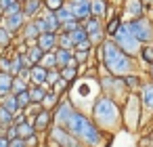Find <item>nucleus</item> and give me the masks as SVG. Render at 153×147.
I'll list each match as a JSON object with an SVG mask.
<instances>
[{
  "label": "nucleus",
  "instance_id": "obj_1",
  "mask_svg": "<svg viewBox=\"0 0 153 147\" xmlns=\"http://www.w3.org/2000/svg\"><path fill=\"white\" fill-rule=\"evenodd\" d=\"M63 128L67 132H71L76 139H82L88 145H99L101 143V132H99L97 124L92 120H88L86 116H82L80 111H71L69 118L65 120Z\"/></svg>",
  "mask_w": 153,
  "mask_h": 147
},
{
  "label": "nucleus",
  "instance_id": "obj_2",
  "mask_svg": "<svg viewBox=\"0 0 153 147\" xmlns=\"http://www.w3.org/2000/svg\"><path fill=\"white\" fill-rule=\"evenodd\" d=\"M92 113H94V120L99 124H105V126L117 124V118H120V109L113 103V99H109V97H101L94 103V111Z\"/></svg>",
  "mask_w": 153,
  "mask_h": 147
},
{
  "label": "nucleus",
  "instance_id": "obj_3",
  "mask_svg": "<svg viewBox=\"0 0 153 147\" xmlns=\"http://www.w3.org/2000/svg\"><path fill=\"white\" fill-rule=\"evenodd\" d=\"M113 36H115V40H113V42L120 46V51H122V53H126V55H130V57L138 55V51H140V42L130 34L128 23H120V25H117V30L113 32Z\"/></svg>",
  "mask_w": 153,
  "mask_h": 147
},
{
  "label": "nucleus",
  "instance_id": "obj_4",
  "mask_svg": "<svg viewBox=\"0 0 153 147\" xmlns=\"http://www.w3.org/2000/svg\"><path fill=\"white\" fill-rule=\"evenodd\" d=\"M128 30L130 34L138 40V42H151L153 40V25L149 23V19L145 17H136L128 23Z\"/></svg>",
  "mask_w": 153,
  "mask_h": 147
},
{
  "label": "nucleus",
  "instance_id": "obj_5",
  "mask_svg": "<svg viewBox=\"0 0 153 147\" xmlns=\"http://www.w3.org/2000/svg\"><path fill=\"white\" fill-rule=\"evenodd\" d=\"M51 139H53L57 145H61V147H80V141H78L71 132H67L63 126H55V128L51 130Z\"/></svg>",
  "mask_w": 153,
  "mask_h": 147
},
{
  "label": "nucleus",
  "instance_id": "obj_6",
  "mask_svg": "<svg viewBox=\"0 0 153 147\" xmlns=\"http://www.w3.org/2000/svg\"><path fill=\"white\" fill-rule=\"evenodd\" d=\"M23 23H25V17H23L21 11L19 13H11V15H2V19H0V25H2L4 30H9L11 34L19 32L23 28Z\"/></svg>",
  "mask_w": 153,
  "mask_h": 147
},
{
  "label": "nucleus",
  "instance_id": "obj_7",
  "mask_svg": "<svg viewBox=\"0 0 153 147\" xmlns=\"http://www.w3.org/2000/svg\"><path fill=\"white\" fill-rule=\"evenodd\" d=\"M107 69L111 72V76H122V78H124V76H128V72L132 69V57L124 53V55H122L115 63H111Z\"/></svg>",
  "mask_w": 153,
  "mask_h": 147
},
{
  "label": "nucleus",
  "instance_id": "obj_8",
  "mask_svg": "<svg viewBox=\"0 0 153 147\" xmlns=\"http://www.w3.org/2000/svg\"><path fill=\"white\" fill-rule=\"evenodd\" d=\"M122 55H124V53L120 51V46H117L113 40L103 42V61H105V65H107V67H109L111 63H115Z\"/></svg>",
  "mask_w": 153,
  "mask_h": 147
},
{
  "label": "nucleus",
  "instance_id": "obj_9",
  "mask_svg": "<svg viewBox=\"0 0 153 147\" xmlns=\"http://www.w3.org/2000/svg\"><path fill=\"white\" fill-rule=\"evenodd\" d=\"M76 19H86L90 15V0H71L67 7Z\"/></svg>",
  "mask_w": 153,
  "mask_h": 147
},
{
  "label": "nucleus",
  "instance_id": "obj_10",
  "mask_svg": "<svg viewBox=\"0 0 153 147\" xmlns=\"http://www.w3.org/2000/svg\"><path fill=\"white\" fill-rule=\"evenodd\" d=\"M55 42H57V36L53 32H42L38 38H36V46L42 49L44 53H51L55 49Z\"/></svg>",
  "mask_w": 153,
  "mask_h": 147
},
{
  "label": "nucleus",
  "instance_id": "obj_11",
  "mask_svg": "<svg viewBox=\"0 0 153 147\" xmlns=\"http://www.w3.org/2000/svg\"><path fill=\"white\" fill-rule=\"evenodd\" d=\"M55 59H57V65H61V67H76V65H78L76 57H74L71 51H67V49L55 51Z\"/></svg>",
  "mask_w": 153,
  "mask_h": 147
},
{
  "label": "nucleus",
  "instance_id": "obj_12",
  "mask_svg": "<svg viewBox=\"0 0 153 147\" xmlns=\"http://www.w3.org/2000/svg\"><path fill=\"white\" fill-rule=\"evenodd\" d=\"M30 122H32L34 130H44V128H48V124H51V111H48V109H40Z\"/></svg>",
  "mask_w": 153,
  "mask_h": 147
},
{
  "label": "nucleus",
  "instance_id": "obj_13",
  "mask_svg": "<svg viewBox=\"0 0 153 147\" xmlns=\"http://www.w3.org/2000/svg\"><path fill=\"white\" fill-rule=\"evenodd\" d=\"M40 7H42L40 0H23V2H21V13H23L25 19H34L38 15Z\"/></svg>",
  "mask_w": 153,
  "mask_h": 147
},
{
  "label": "nucleus",
  "instance_id": "obj_14",
  "mask_svg": "<svg viewBox=\"0 0 153 147\" xmlns=\"http://www.w3.org/2000/svg\"><path fill=\"white\" fill-rule=\"evenodd\" d=\"M21 34H23V40L32 46V44H36V38L40 36V32H38V28H36V23L34 21H25L23 23V28H21Z\"/></svg>",
  "mask_w": 153,
  "mask_h": 147
},
{
  "label": "nucleus",
  "instance_id": "obj_15",
  "mask_svg": "<svg viewBox=\"0 0 153 147\" xmlns=\"http://www.w3.org/2000/svg\"><path fill=\"white\" fill-rule=\"evenodd\" d=\"M46 72H48V69L42 67L40 63H38V65H32V67H30V82H32V84H38V86L44 84V82H46Z\"/></svg>",
  "mask_w": 153,
  "mask_h": 147
},
{
  "label": "nucleus",
  "instance_id": "obj_16",
  "mask_svg": "<svg viewBox=\"0 0 153 147\" xmlns=\"http://www.w3.org/2000/svg\"><path fill=\"white\" fill-rule=\"evenodd\" d=\"M71 111H74V107H71L69 103H65V101H63V103H57V113H55V122H57V126H63Z\"/></svg>",
  "mask_w": 153,
  "mask_h": 147
},
{
  "label": "nucleus",
  "instance_id": "obj_17",
  "mask_svg": "<svg viewBox=\"0 0 153 147\" xmlns=\"http://www.w3.org/2000/svg\"><path fill=\"white\" fill-rule=\"evenodd\" d=\"M0 105H2L7 111H11L13 116L21 111V109H19V105H17V99H15V95H13V93L4 95V97H0Z\"/></svg>",
  "mask_w": 153,
  "mask_h": 147
},
{
  "label": "nucleus",
  "instance_id": "obj_18",
  "mask_svg": "<svg viewBox=\"0 0 153 147\" xmlns=\"http://www.w3.org/2000/svg\"><path fill=\"white\" fill-rule=\"evenodd\" d=\"M27 93H30V101L32 103H40L42 99H44V95H46V88H44V84H32V86H27Z\"/></svg>",
  "mask_w": 153,
  "mask_h": 147
},
{
  "label": "nucleus",
  "instance_id": "obj_19",
  "mask_svg": "<svg viewBox=\"0 0 153 147\" xmlns=\"http://www.w3.org/2000/svg\"><path fill=\"white\" fill-rule=\"evenodd\" d=\"M42 21H44V32H53V34H57V30H61L59 19H57L55 13H51V11H48L46 17H42Z\"/></svg>",
  "mask_w": 153,
  "mask_h": 147
},
{
  "label": "nucleus",
  "instance_id": "obj_20",
  "mask_svg": "<svg viewBox=\"0 0 153 147\" xmlns=\"http://www.w3.org/2000/svg\"><path fill=\"white\" fill-rule=\"evenodd\" d=\"M15 128H17V137L19 139H27V137L36 134V130H34V126H32L30 120H23L21 124H15Z\"/></svg>",
  "mask_w": 153,
  "mask_h": 147
},
{
  "label": "nucleus",
  "instance_id": "obj_21",
  "mask_svg": "<svg viewBox=\"0 0 153 147\" xmlns=\"http://www.w3.org/2000/svg\"><path fill=\"white\" fill-rule=\"evenodd\" d=\"M42 55H44V51H42V49H38L36 44H32V46L25 51V57H27L30 65H38V63H40V59H42Z\"/></svg>",
  "mask_w": 153,
  "mask_h": 147
},
{
  "label": "nucleus",
  "instance_id": "obj_22",
  "mask_svg": "<svg viewBox=\"0 0 153 147\" xmlns=\"http://www.w3.org/2000/svg\"><path fill=\"white\" fill-rule=\"evenodd\" d=\"M0 9H2L4 15L19 13L21 11V2H17V0H0Z\"/></svg>",
  "mask_w": 153,
  "mask_h": 147
},
{
  "label": "nucleus",
  "instance_id": "obj_23",
  "mask_svg": "<svg viewBox=\"0 0 153 147\" xmlns=\"http://www.w3.org/2000/svg\"><path fill=\"white\" fill-rule=\"evenodd\" d=\"M11 84H13V76L0 72V97H4L11 93Z\"/></svg>",
  "mask_w": 153,
  "mask_h": 147
},
{
  "label": "nucleus",
  "instance_id": "obj_24",
  "mask_svg": "<svg viewBox=\"0 0 153 147\" xmlns=\"http://www.w3.org/2000/svg\"><path fill=\"white\" fill-rule=\"evenodd\" d=\"M143 103H145V109H153V84H145L143 86Z\"/></svg>",
  "mask_w": 153,
  "mask_h": 147
},
{
  "label": "nucleus",
  "instance_id": "obj_25",
  "mask_svg": "<svg viewBox=\"0 0 153 147\" xmlns=\"http://www.w3.org/2000/svg\"><path fill=\"white\" fill-rule=\"evenodd\" d=\"M23 69V53H15V57L11 59V76H17Z\"/></svg>",
  "mask_w": 153,
  "mask_h": 147
},
{
  "label": "nucleus",
  "instance_id": "obj_26",
  "mask_svg": "<svg viewBox=\"0 0 153 147\" xmlns=\"http://www.w3.org/2000/svg\"><path fill=\"white\" fill-rule=\"evenodd\" d=\"M90 13L103 17L107 13V2H105V0H90Z\"/></svg>",
  "mask_w": 153,
  "mask_h": 147
},
{
  "label": "nucleus",
  "instance_id": "obj_27",
  "mask_svg": "<svg viewBox=\"0 0 153 147\" xmlns=\"http://www.w3.org/2000/svg\"><path fill=\"white\" fill-rule=\"evenodd\" d=\"M55 17L59 19V23H65V21H71V19H76V17H74V13H71V11L65 7V4H63L61 9H57V11H55Z\"/></svg>",
  "mask_w": 153,
  "mask_h": 147
},
{
  "label": "nucleus",
  "instance_id": "obj_28",
  "mask_svg": "<svg viewBox=\"0 0 153 147\" xmlns=\"http://www.w3.org/2000/svg\"><path fill=\"white\" fill-rule=\"evenodd\" d=\"M40 65L46 67V69H55L57 67V59H55V53H44L42 59H40Z\"/></svg>",
  "mask_w": 153,
  "mask_h": 147
},
{
  "label": "nucleus",
  "instance_id": "obj_29",
  "mask_svg": "<svg viewBox=\"0 0 153 147\" xmlns=\"http://www.w3.org/2000/svg\"><path fill=\"white\" fill-rule=\"evenodd\" d=\"M40 103H42V109H48L51 111L53 107H57V93H46Z\"/></svg>",
  "mask_w": 153,
  "mask_h": 147
},
{
  "label": "nucleus",
  "instance_id": "obj_30",
  "mask_svg": "<svg viewBox=\"0 0 153 147\" xmlns=\"http://www.w3.org/2000/svg\"><path fill=\"white\" fill-rule=\"evenodd\" d=\"M11 124H13V113H11V111H7L2 105H0V128L4 130V128H7V126H11Z\"/></svg>",
  "mask_w": 153,
  "mask_h": 147
},
{
  "label": "nucleus",
  "instance_id": "obj_31",
  "mask_svg": "<svg viewBox=\"0 0 153 147\" xmlns=\"http://www.w3.org/2000/svg\"><path fill=\"white\" fill-rule=\"evenodd\" d=\"M21 90H27V82H25V80H21L19 76H13L11 93H13V95H17V93H21Z\"/></svg>",
  "mask_w": 153,
  "mask_h": 147
},
{
  "label": "nucleus",
  "instance_id": "obj_32",
  "mask_svg": "<svg viewBox=\"0 0 153 147\" xmlns=\"http://www.w3.org/2000/svg\"><path fill=\"white\" fill-rule=\"evenodd\" d=\"M69 36H71V40H74V46L78 44V42H82V40H86L88 38V34H86V30L84 28H76L74 32H67Z\"/></svg>",
  "mask_w": 153,
  "mask_h": 147
},
{
  "label": "nucleus",
  "instance_id": "obj_33",
  "mask_svg": "<svg viewBox=\"0 0 153 147\" xmlns=\"http://www.w3.org/2000/svg\"><path fill=\"white\" fill-rule=\"evenodd\" d=\"M15 99H17V105H19V109H25L32 101H30V93L27 90H21V93H17L15 95Z\"/></svg>",
  "mask_w": 153,
  "mask_h": 147
},
{
  "label": "nucleus",
  "instance_id": "obj_34",
  "mask_svg": "<svg viewBox=\"0 0 153 147\" xmlns=\"http://www.w3.org/2000/svg\"><path fill=\"white\" fill-rule=\"evenodd\" d=\"M11 40H13V34L0 25V49H7V46L11 44Z\"/></svg>",
  "mask_w": 153,
  "mask_h": 147
},
{
  "label": "nucleus",
  "instance_id": "obj_35",
  "mask_svg": "<svg viewBox=\"0 0 153 147\" xmlns=\"http://www.w3.org/2000/svg\"><path fill=\"white\" fill-rule=\"evenodd\" d=\"M59 49H67V51L74 49V40H71V36H69L67 32L59 36Z\"/></svg>",
  "mask_w": 153,
  "mask_h": 147
},
{
  "label": "nucleus",
  "instance_id": "obj_36",
  "mask_svg": "<svg viewBox=\"0 0 153 147\" xmlns=\"http://www.w3.org/2000/svg\"><path fill=\"white\" fill-rule=\"evenodd\" d=\"M59 78H61V74H59L57 69H48V72H46V82H44V86H51V84H55Z\"/></svg>",
  "mask_w": 153,
  "mask_h": 147
},
{
  "label": "nucleus",
  "instance_id": "obj_37",
  "mask_svg": "<svg viewBox=\"0 0 153 147\" xmlns=\"http://www.w3.org/2000/svg\"><path fill=\"white\" fill-rule=\"evenodd\" d=\"M44 7H46L51 13H55L57 9H61V7H63V0H44Z\"/></svg>",
  "mask_w": 153,
  "mask_h": 147
},
{
  "label": "nucleus",
  "instance_id": "obj_38",
  "mask_svg": "<svg viewBox=\"0 0 153 147\" xmlns=\"http://www.w3.org/2000/svg\"><path fill=\"white\" fill-rule=\"evenodd\" d=\"M84 30H86V34H88V36H90V34H97V32H99V21H97V19H88Z\"/></svg>",
  "mask_w": 153,
  "mask_h": 147
},
{
  "label": "nucleus",
  "instance_id": "obj_39",
  "mask_svg": "<svg viewBox=\"0 0 153 147\" xmlns=\"http://www.w3.org/2000/svg\"><path fill=\"white\" fill-rule=\"evenodd\" d=\"M59 74H61V78H63L65 82H67V80H74V78H76V67H63Z\"/></svg>",
  "mask_w": 153,
  "mask_h": 147
},
{
  "label": "nucleus",
  "instance_id": "obj_40",
  "mask_svg": "<svg viewBox=\"0 0 153 147\" xmlns=\"http://www.w3.org/2000/svg\"><path fill=\"white\" fill-rule=\"evenodd\" d=\"M128 9H130V13H132V15H136V17H140V13H143V4L138 2V0H132Z\"/></svg>",
  "mask_w": 153,
  "mask_h": 147
},
{
  "label": "nucleus",
  "instance_id": "obj_41",
  "mask_svg": "<svg viewBox=\"0 0 153 147\" xmlns=\"http://www.w3.org/2000/svg\"><path fill=\"white\" fill-rule=\"evenodd\" d=\"M124 82L128 84V88H138V84H140V80L136 76H124Z\"/></svg>",
  "mask_w": 153,
  "mask_h": 147
},
{
  "label": "nucleus",
  "instance_id": "obj_42",
  "mask_svg": "<svg viewBox=\"0 0 153 147\" xmlns=\"http://www.w3.org/2000/svg\"><path fill=\"white\" fill-rule=\"evenodd\" d=\"M0 72L11 74V59L9 57H0Z\"/></svg>",
  "mask_w": 153,
  "mask_h": 147
},
{
  "label": "nucleus",
  "instance_id": "obj_43",
  "mask_svg": "<svg viewBox=\"0 0 153 147\" xmlns=\"http://www.w3.org/2000/svg\"><path fill=\"white\" fill-rule=\"evenodd\" d=\"M76 28H78V19H71V21L61 23V30H65V32H74Z\"/></svg>",
  "mask_w": 153,
  "mask_h": 147
},
{
  "label": "nucleus",
  "instance_id": "obj_44",
  "mask_svg": "<svg viewBox=\"0 0 153 147\" xmlns=\"http://www.w3.org/2000/svg\"><path fill=\"white\" fill-rule=\"evenodd\" d=\"M4 137L11 141V139H17V128H15V124H11V126H7L4 128Z\"/></svg>",
  "mask_w": 153,
  "mask_h": 147
},
{
  "label": "nucleus",
  "instance_id": "obj_45",
  "mask_svg": "<svg viewBox=\"0 0 153 147\" xmlns=\"http://www.w3.org/2000/svg\"><path fill=\"white\" fill-rule=\"evenodd\" d=\"M120 23H122L120 19H113V21L109 23V30H107V34H109V36H113V32L117 30V25H120Z\"/></svg>",
  "mask_w": 153,
  "mask_h": 147
},
{
  "label": "nucleus",
  "instance_id": "obj_46",
  "mask_svg": "<svg viewBox=\"0 0 153 147\" xmlns=\"http://www.w3.org/2000/svg\"><path fill=\"white\" fill-rule=\"evenodd\" d=\"M143 59L149 61V63H153V49H145L143 51Z\"/></svg>",
  "mask_w": 153,
  "mask_h": 147
},
{
  "label": "nucleus",
  "instance_id": "obj_47",
  "mask_svg": "<svg viewBox=\"0 0 153 147\" xmlns=\"http://www.w3.org/2000/svg\"><path fill=\"white\" fill-rule=\"evenodd\" d=\"M0 147H9V139L4 134H0Z\"/></svg>",
  "mask_w": 153,
  "mask_h": 147
},
{
  "label": "nucleus",
  "instance_id": "obj_48",
  "mask_svg": "<svg viewBox=\"0 0 153 147\" xmlns=\"http://www.w3.org/2000/svg\"><path fill=\"white\" fill-rule=\"evenodd\" d=\"M17 2H23V0H17Z\"/></svg>",
  "mask_w": 153,
  "mask_h": 147
},
{
  "label": "nucleus",
  "instance_id": "obj_49",
  "mask_svg": "<svg viewBox=\"0 0 153 147\" xmlns=\"http://www.w3.org/2000/svg\"><path fill=\"white\" fill-rule=\"evenodd\" d=\"M151 74H153V72H151Z\"/></svg>",
  "mask_w": 153,
  "mask_h": 147
}]
</instances>
